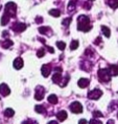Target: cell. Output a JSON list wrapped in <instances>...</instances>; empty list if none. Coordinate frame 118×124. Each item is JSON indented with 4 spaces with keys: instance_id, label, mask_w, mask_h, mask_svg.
Returning a JSON list of instances; mask_svg holds the SVG:
<instances>
[{
    "instance_id": "obj_11",
    "label": "cell",
    "mask_w": 118,
    "mask_h": 124,
    "mask_svg": "<svg viewBox=\"0 0 118 124\" xmlns=\"http://www.w3.org/2000/svg\"><path fill=\"white\" fill-rule=\"evenodd\" d=\"M23 67V60L21 57H17L15 61H14V68L20 70Z\"/></svg>"
},
{
    "instance_id": "obj_40",
    "label": "cell",
    "mask_w": 118,
    "mask_h": 124,
    "mask_svg": "<svg viewBox=\"0 0 118 124\" xmlns=\"http://www.w3.org/2000/svg\"><path fill=\"white\" fill-rule=\"evenodd\" d=\"M117 103H118V102H117Z\"/></svg>"
},
{
    "instance_id": "obj_5",
    "label": "cell",
    "mask_w": 118,
    "mask_h": 124,
    "mask_svg": "<svg viewBox=\"0 0 118 124\" xmlns=\"http://www.w3.org/2000/svg\"><path fill=\"white\" fill-rule=\"evenodd\" d=\"M70 109H71L72 113L79 114V113L83 112V105L78 101H74L73 103H71L70 104Z\"/></svg>"
},
{
    "instance_id": "obj_26",
    "label": "cell",
    "mask_w": 118,
    "mask_h": 124,
    "mask_svg": "<svg viewBox=\"0 0 118 124\" xmlns=\"http://www.w3.org/2000/svg\"><path fill=\"white\" fill-rule=\"evenodd\" d=\"M78 47V41H76V40H73L71 42V45H70V49L71 50H75L76 48Z\"/></svg>"
},
{
    "instance_id": "obj_17",
    "label": "cell",
    "mask_w": 118,
    "mask_h": 124,
    "mask_svg": "<svg viewBox=\"0 0 118 124\" xmlns=\"http://www.w3.org/2000/svg\"><path fill=\"white\" fill-rule=\"evenodd\" d=\"M108 4H109L112 8H118V0H108Z\"/></svg>"
},
{
    "instance_id": "obj_12",
    "label": "cell",
    "mask_w": 118,
    "mask_h": 124,
    "mask_svg": "<svg viewBox=\"0 0 118 124\" xmlns=\"http://www.w3.org/2000/svg\"><path fill=\"white\" fill-rule=\"evenodd\" d=\"M108 70L110 72V75H113V76L118 75V66H116V65H111Z\"/></svg>"
},
{
    "instance_id": "obj_1",
    "label": "cell",
    "mask_w": 118,
    "mask_h": 124,
    "mask_svg": "<svg viewBox=\"0 0 118 124\" xmlns=\"http://www.w3.org/2000/svg\"><path fill=\"white\" fill-rule=\"evenodd\" d=\"M92 28V25H90V20L87 16H79L77 19V29L81 31H89Z\"/></svg>"
},
{
    "instance_id": "obj_16",
    "label": "cell",
    "mask_w": 118,
    "mask_h": 124,
    "mask_svg": "<svg viewBox=\"0 0 118 124\" xmlns=\"http://www.w3.org/2000/svg\"><path fill=\"white\" fill-rule=\"evenodd\" d=\"M12 45H13V41H11V40H5L1 43V46L4 48V49H8V48Z\"/></svg>"
},
{
    "instance_id": "obj_27",
    "label": "cell",
    "mask_w": 118,
    "mask_h": 124,
    "mask_svg": "<svg viewBox=\"0 0 118 124\" xmlns=\"http://www.w3.org/2000/svg\"><path fill=\"white\" fill-rule=\"evenodd\" d=\"M57 46H58L59 49L63 51L65 49V47H66V44L64 42H62V41H60V42H57Z\"/></svg>"
},
{
    "instance_id": "obj_30",
    "label": "cell",
    "mask_w": 118,
    "mask_h": 124,
    "mask_svg": "<svg viewBox=\"0 0 118 124\" xmlns=\"http://www.w3.org/2000/svg\"><path fill=\"white\" fill-rule=\"evenodd\" d=\"M90 124H102L100 121H98V120H95V119H92L91 121H90Z\"/></svg>"
},
{
    "instance_id": "obj_38",
    "label": "cell",
    "mask_w": 118,
    "mask_h": 124,
    "mask_svg": "<svg viewBox=\"0 0 118 124\" xmlns=\"http://www.w3.org/2000/svg\"><path fill=\"white\" fill-rule=\"evenodd\" d=\"M48 124H58L57 121H50V122H48Z\"/></svg>"
},
{
    "instance_id": "obj_6",
    "label": "cell",
    "mask_w": 118,
    "mask_h": 124,
    "mask_svg": "<svg viewBox=\"0 0 118 124\" xmlns=\"http://www.w3.org/2000/svg\"><path fill=\"white\" fill-rule=\"evenodd\" d=\"M44 94H45V91H44V88L41 87V85H38L36 88V93H34V99L36 100H42L44 98Z\"/></svg>"
},
{
    "instance_id": "obj_22",
    "label": "cell",
    "mask_w": 118,
    "mask_h": 124,
    "mask_svg": "<svg viewBox=\"0 0 118 124\" xmlns=\"http://www.w3.org/2000/svg\"><path fill=\"white\" fill-rule=\"evenodd\" d=\"M39 31L42 34H48V31L50 32V28H49V27H46V26L39 27Z\"/></svg>"
},
{
    "instance_id": "obj_14",
    "label": "cell",
    "mask_w": 118,
    "mask_h": 124,
    "mask_svg": "<svg viewBox=\"0 0 118 124\" xmlns=\"http://www.w3.org/2000/svg\"><path fill=\"white\" fill-rule=\"evenodd\" d=\"M48 102L51 103V104H57V103L59 102L58 100V97L55 95H49V97H48Z\"/></svg>"
},
{
    "instance_id": "obj_7",
    "label": "cell",
    "mask_w": 118,
    "mask_h": 124,
    "mask_svg": "<svg viewBox=\"0 0 118 124\" xmlns=\"http://www.w3.org/2000/svg\"><path fill=\"white\" fill-rule=\"evenodd\" d=\"M12 28H13V30H15L16 32H21V31H23V30L26 29V25L24 23H18L17 22L12 26Z\"/></svg>"
},
{
    "instance_id": "obj_21",
    "label": "cell",
    "mask_w": 118,
    "mask_h": 124,
    "mask_svg": "<svg viewBox=\"0 0 118 124\" xmlns=\"http://www.w3.org/2000/svg\"><path fill=\"white\" fill-rule=\"evenodd\" d=\"M14 114H15V112H14L13 108H6L5 112H4L5 117H8V118H11V117H13Z\"/></svg>"
},
{
    "instance_id": "obj_31",
    "label": "cell",
    "mask_w": 118,
    "mask_h": 124,
    "mask_svg": "<svg viewBox=\"0 0 118 124\" xmlns=\"http://www.w3.org/2000/svg\"><path fill=\"white\" fill-rule=\"evenodd\" d=\"M22 124H37V122L33 121V120H27V121H24Z\"/></svg>"
},
{
    "instance_id": "obj_36",
    "label": "cell",
    "mask_w": 118,
    "mask_h": 124,
    "mask_svg": "<svg viewBox=\"0 0 118 124\" xmlns=\"http://www.w3.org/2000/svg\"><path fill=\"white\" fill-rule=\"evenodd\" d=\"M2 36H3V37H8V31H3Z\"/></svg>"
},
{
    "instance_id": "obj_13",
    "label": "cell",
    "mask_w": 118,
    "mask_h": 124,
    "mask_svg": "<svg viewBox=\"0 0 118 124\" xmlns=\"http://www.w3.org/2000/svg\"><path fill=\"white\" fill-rule=\"evenodd\" d=\"M67 113H66V111H61V112H59L58 113V116H57V118L60 120V121H65L66 119H67Z\"/></svg>"
},
{
    "instance_id": "obj_20",
    "label": "cell",
    "mask_w": 118,
    "mask_h": 124,
    "mask_svg": "<svg viewBox=\"0 0 118 124\" xmlns=\"http://www.w3.org/2000/svg\"><path fill=\"white\" fill-rule=\"evenodd\" d=\"M52 81L55 82V84H60L61 81V74L60 73H54L52 76Z\"/></svg>"
},
{
    "instance_id": "obj_8",
    "label": "cell",
    "mask_w": 118,
    "mask_h": 124,
    "mask_svg": "<svg viewBox=\"0 0 118 124\" xmlns=\"http://www.w3.org/2000/svg\"><path fill=\"white\" fill-rule=\"evenodd\" d=\"M11 91H9V88L8 87L6 84H1L0 85V94L2 96H8Z\"/></svg>"
},
{
    "instance_id": "obj_32",
    "label": "cell",
    "mask_w": 118,
    "mask_h": 124,
    "mask_svg": "<svg viewBox=\"0 0 118 124\" xmlns=\"http://www.w3.org/2000/svg\"><path fill=\"white\" fill-rule=\"evenodd\" d=\"M46 48L48 49V51H49L50 53H54V50H53V48H52V47H50V46H46Z\"/></svg>"
},
{
    "instance_id": "obj_19",
    "label": "cell",
    "mask_w": 118,
    "mask_h": 124,
    "mask_svg": "<svg viewBox=\"0 0 118 124\" xmlns=\"http://www.w3.org/2000/svg\"><path fill=\"white\" fill-rule=\"evenodd\" d=\"M75 8H76V2L72 0V1H70L68 4V12H73L75 9Z\"/></svg>"
},
{
    "instance_id": "obj_9",
    "label": "cell",
    "mask_w": 118,
    "mask_h": 124,
    "mask_svg": "<svg viewBox=\"0 0 118 124\" xmlns=\"http://www.w3.org/2000/svg\"><path fill=\"white\" fill-rule=\"evenodd\" d=\"M41 71H42V74L44 77H48V75H49L50 71H51V66L50 65H43Z\"/></svg>"
},
{
    "instance_id": "obj_23",
    "label": "cell",
    "mask_w": 118,
    "mask_h": 124,
    "mask_svg": "<svg viewBox=\"0 0 118 124\" xmlns=\"http://www.w3.org/2000/svg\"><path fill=\"white\" fill-rule=\"evenodd\" d=\"M8 21H9V17H8V15H5V14H4V15L2 16V18H1V25H3V26L6 25Z\"/></svg>"
},
{
    "instance_id": "obj_28",
    "label": "cell",
    "mask_w": 118,
    "mask_h": 124,
    "mask_svg": "<svg viewBox=\"0 0 118 124\" xmlns=\"http://www.w3.org/2000/svg\"><path fill=\"white\" fill-rule=\"evenodd\" d=\"M44 54H45L44 48H41V49H39V51L37 52V56L38 57H42V56H44Z\"/></svg>"
},
{
    "instance_id": "obj_10",
    "label": "cell",
    "mask_w": 118,
    "mask_h": 124,
    "mask_svg": "<svg viewBox=\"0 0 118 124\" xmlns=\"http://www.w3.org/2000/svg\"><path fill=\"white\" fill-rule=\"evenodd\" d=\"M89 84H90V81H89V79H87V78H81V79L78 80V82H77L78 87L82 88V89L87 88V87L89 85Z\"/></svg>"
},
{
    "instance_id": "obj_35",
    "label": "cell",
    "mask_w": 118,
    "mask_h": 124,
    "mask_svg": "<svg viewBox=\"0 0 118 124\" xmlns=\"http://www.w3.org/2000/svg\"><path fill=\"white\" fill-rule=\"evenodd\" d=\"M100 40H101V39H100V37H98V38H97V39L95 40V42H94V43L97 45V44H99V43H100Z\"/></svg>"
},
{
    "instance_id": "obj_3",
    "label": "cell",
    "mask_w": 118,
    "mask_h": 124,
    "mask_svg": "<svg viewBox=\"0 0 118 124\" xmlns=\"http://www.w3.org/2000/svg\"><path fill=\"white\" fill-rule=\"evenodd\" d=\"M98 78L102 82H109L111 80V75L108 69H99L98 70Z\"/></svg>"
},
{
    "instance_id": "obj_37",
    "label": "cell",
    "mask_w": 118,
    "mask_h": 124,
    "mask_svg": "<svg viewBox=\"0 0 118 124\" xmlns=\"http://www.w3.org/2000/svg\"><path fill=\"white\" fill-rule=\"evenodd\" d=\"M108 124H114V120H109V121H108Z\"/></svg>"
},
{
    "instance_id": "obj_24",
    "label": "cell",
    "mask_w": 118,
    "mask_h": 124,
    "mask_svg": "<svg viewBox=\"0 0 118 124\" xmlns=\"http://www.w3.org/2000/svg\"><path fill=\"white\" fill-rule=\"evenodd\" d=\"M34 111L39 114H45V108H43L42 105H37L34 106Z\"/></svg>"
},
{
    "instance_id": "obj_25",
    "label": "cell",
    "mask_w": 118,
    "mask_h": 124,
    "mask_svg": "<svg viewBox=\"0 0 118 124\" xmlns=\"http://www.w3.org/2000/svg\"><path fill=\"white\" fill-rule=\"evenodd\" d=\"M71 21H72V18H71V17H69V18L64 19V20H63V22H62V24H63V25H64L65 27H67V26L70 25Z\"/></svg>"
},
{
    "instance_id": "obj_2",
    "label": "cell",
    "mask_w": 118,
    "mask_h": 124,
    "mask_svg": "<svg viewBox=\"0 0 118 124\" xmlns=\"http://www.w3.org/2000/svg\"><path fill=\"white\" fill-rule=\"evenodd\" d=\"M17 13V5L14 2H8L5 5V15H8L9 18L11 17H15Z\"/></svg>"
},
{
    "instance_id": "obj_39",
    "label": "cell",
    "mask_w": 118,
    "mask_h": 124,
    "mask_svg": "<svg viewBox=\"0 0 118 124\" xmlns=\"http://www.w3.org/2000/svg\"><path fill=\"white\" fill-rule=\"evenodd\" d=\"M117 117H118V114H117Z\"/></svg>"
},
{
    "instance_id": "obj_33",
    "label": "cell",
    "mask_w": 118,
    "mask_h": 124,
    "mask_svg": "<svg viewBox=\"0 0 118 124\" xmlns=\"http://www.w3.org/2000/svg\"><path fill=\"white\" fill-rule=\"evenodd\" d=\"M36 21H37V23H41L43 21V19L41 18V17H37V19H36Z\"/></svg>"
},
{
    "instance_id": "obj_4",
    "label": "cell",
    "mask_w": 118,
    "mask_h": 124,
    "mask_svg": "<svg viewBox=\"0 0 118 124\" xmlns=\"http://www.w3.org/2000/svg\"><path fill=\"white\" fill-rule=\"evenodd\" d=\"M102 95V92L99 90V89H95V90H92L88 93V97L89 99H92V100H97L99 99V97Z\"/></svg>"
},
{
    "instance_id": "obj_15",
    "label": "cell",
    "mask_w": 118,
    "mask_h": 124,
    "mask_svg": "<svg viewBox=\"0 0 118 124\" xmlns=\"http://www.w3.org/2000/svg\"><path fill=\"white\" fill-rule=\"evenodd\" d=\"M49 15H51V16H53V17H60V15H61V11L60 9H58V8H53V9H50L49 11Z\"/></svg>"
},
{
    "instance_id": "obj_34",
    "label": "cell",
    "mask_w": 118,
    "mask_h": 124,
    "mask_svg": "<svg viewBox=\"0 0 118 124\" xmlns=\"http://www.w3.org/2000/svg\"><path fill=\"white\" fill-rule=\"evenodd\" d=\"M78 124H87V120H85V119H82V120H79Z\"/></svg>"
},
{
    "instance_id": "obj_18",
    "label": "cell",
    "mask_w": 118,
    "mask_h": 124,
    "mask_svg": "<svg viewBox=\"0 0 118 124\" xmlns=\"http://www.w3.org/2000/svg\"><path fill=\"white\" fill-rule=\"evenodd\" d=\"M101 30H102L103 34H105V36H106L107 38H110V36H111V31H110V28H108L107 26L102 25V26H101Z\"/></svg>"
},
{
    "instance_id": "obj_29",
    "label": "cell",
    "mask_w": 118,
    "mask_h": 124,
    "mask_svg": "<svg viewBox=\"0 0 118 124\" xmlns=\"http://www.w3.org/2000/svg\"><path fill=\"white\" fill-rule=\"evenodd\" d=\"M93 116H94L95 118H99V117H102V114H101V112L96 111V112L93 113Z\"/></svg>"
}]
</instances>
